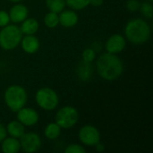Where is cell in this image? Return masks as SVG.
<instances>
[{
    "label": "cell",
    "instance_id": "obj_1",
    "mask_svg": "<svg viewBox=\"0 0 153 153\" xmlns=\"http://www.w3.org/2000/svg\"><path fill=\"white\" fill-rule=\"evenodd\" d=\"M98 74L106 81H114L119 78L124 71L122 60L116 54L104 53L97 60Z\"/></svg>",
    "mask_w": 153,
    "mask_h": 153
},
{
    "label": "cell",
    "instance_id": "obj_2",
    "mask_svg": "<svg viewBox=\"0 0 153 153\" xmlns=\"http://www.w3.org/2000/svg\"><path fill=\"white\" fill-rule=\"evenodd\" d=\"M126 39L133 44H143L151 37V27L146 21L141 18L129 21L125 27Z\"/></svg>",
    "mask_w": 153,
    "mask_h": 153
},
{
    "label": "cell",
    "instance_id": "obj_3",
    "mask_svg": "<svg viewBox=\"0 0 153 153\" xmlns=\"http://www.w3.org/2000/svg\"><path fill=\"white\" fill-rule=\"evenodd\" d=\"M4 100L11 111L17 112L19 109L25 107L28 101V94L22 86L13 84L7 87L5 90L4 94Z\"/></svg>",
    "mask_w": 153,
    "mask_h": 153
},
{
    "label": "cell",
    "instance_id": "obj_4",
    "mask_svg": "<svg viewBox=\"0 0 153 153\" xmlns=\"http://www.w3.org/2000/svg\"><path fill=\"white\" fill-rule=\"evenodd\" d=\"M20 27L14 24H7L0 30V47L4 50L16 48L22 38Z\"/></svg>",
    "mask_w": 153,
    "mask_h": 153
},
{
    "label": "cell",
    "instance_id": "obj_5",
    "mask_svg": "<svg viewBox=\"0 0 153 153\" xmlns=\"http://www.w3.org/2000/svg\"><path fill=\"white\" fill-rule=\"evenodd\" d=\"M35 100L38 106L46 111L56 109L59 104L57 93L49 87H43L38 90L35 95Z\"/></svg>",
    "mask_w": 153,
    "mask_h": 153
},
{
    "label": "cell",
    "instance_id": "obj_6",
    "mask_svg": "<svg viewBox=\"0 0 153 153\" xmlns=\"http://www.w3.org/2000/svg\"><path fill=\"white\" fill-rule=\"evenodd\" d=\"M79 119V113L77 109L72 106H65L61 108L56 114V123L63 129H69L74 127Z\"/></svg>",
    "mask_w": 153,
    "mask_h": 153
},
{
    "label": "cell",
    "instance_id": "obj_7",
    "mask_svg": "<svg viewBox=\"0 0 153 153\" xmlns=\"http://www.w3.org/2000/svg\"><path fill=\"white\" fill-rule=\"evenodd\" d=\"M78 138L83 145L95 146L100 142V133L95 126L86 125L79 130Z\"/></svg>",
    "mask_w": 153,
    "mask_h": 153
},
{
    "label": "cell",
    "instance_id": "obj_8",
    "mask_svg": "<svg viewBox=\"0 0 153 153\" xmlns=\"http://www.w3.org/2000/svg\"><path fill=\"white\" fill-rule=\"evenodd\" d=\"M21 150L26 153H33L38 152L41 147V139L39 135L33 132L24 133L20 138Z\"/></svg>",
    "mask_w": 153,
    "mask_h": 153
},
{
    "label": "cell",
    "instance_id": "obj_9",
    "mask_svg": "<svg viewBox=\"0 0 153 153\" xmlns=\"http://www.w3.org/2000/svg\"><path fill=\"white\" fill-rule=\"evenodd\" d=\"M16 113L17 120L21 122L24 126H33L39 122V116L34 108L23 107Z\"/></svg>",
    "mask_w": 153,
    "mask_h": 153
},
{
    "label": "cell",
    "instance_id": "obj_10",
    "mask_svg": "<svg viewBox=\"0 0 153 153\" xmlns=\"http://www.w3.org/2000/svg\"><path fill=\"white\" fill-rule=\"evenodd\" d=\"M126 46V39L121 34L111 35L105 43V48L108 53L116 54L122 52Z\"/></svg>",
    "mask_w": 153,
    "mask_h": 153
},
{
    "label": "cell",
    "instance_id": "obj_11",
    "mask_svg": "<svg viewBox=\"0 0 153 153\" xmlns=\"http://www.w3.org/2000/svg\"><path fill=\"white\" fill-rule=\"evenodd\" d=\"M10 21L14 23H19L23 22L29 14V10L26 5L22 4H16L11 7L9 11Z\"/></svg>",
    "mask_w": 153,
    "mask_h": 153
},
{
    "label": "cell",
    "instance_id": "obj_12",
    "mask_svg": "<svg viewBox=\"0 0 153 153\" xmlns=\"http://www.w3.org/2000/svg\"><path fill=\"white\" fill-rule=\"evenodd\" d=\"M21 47L22 50L27 53V54H35L39 48V39L34 35H25L24 37L22 36V40L20 42Z\"/></svg>",
    "mask_w": 153,
    "mask_h": 153
},
{
    "label": "cell",
    "instance_id": "obj_13",
    "mask_svg": "<svg viewBox=\"0 0 153 153\" xmlns=\"http://www.w3.org/2000/svg\"><path fill=\"white\" fill-rule=\"evenodd\" d=\"M59 24L62 25L65 28H72L74 27L78 21V14L76 13L75 11L74 10H63L62 12L59 13Z\"/></svg>",
    "mask_w": 153,
    "mask_h": 153
},
{
    "label": "cell",
    "instance_id": "obj_14",
    "mask_svg": "<svg viewBox=\"0 0 153 153\" xmlns=\"http://www.w3.org/2000/svg\"><path fill=\"white\" fill-rule=\"evenodd\" d=\"M1 149L4 153H17L21 150L20 141L14 137H5L2 142Z\"/></svg>",
    "mask_w": 153,
    "mask_h": 153
},
{
    "label": "cell",
    "instance_id": "obj_15",
    "mask_svg": "<svg viewBox=\"0 0 153 153\" xmlns=\"http://www.w3.org/2000/svg\"><path fill=\"white\" fill-rule=\"evenodd\" d=\"M22 25L20 27V30L22 34L25 35H32L35 34L39 28V22L34 18H26L23 22H21Z\"/></svg>",
    "mask_w": 153,
    "mask_h": 153
},
{
    "label": "cell",
    "instance_id": "obj_16",
    "mask_svg": "<svg viewBox=\"0 0 153 153\" xmlns=\"http://www.w3.org/2000/svg\"><path fill=\"white\" fill-rule=\"evenodd\" d=\"M5 128H6L7 134L11 137H14L17 139H19L25 133V126L18 120L11 121L10 123H8Z\"/></svg>",
    "mask_w": 153,
    "mask_h": 153
},
{
    "label": "cell",
    "instance_id": "obj_17",
    "mask_svg": "<svg viewBox=\"0 0 153 153\" xmlns=\"http://www.w3.org/2000/svg\"><path fill=\"white\" fill-rule=\"evenodd\" d=\"M77 75L82 82H87L92 75V65L91 63L82 61L77 67Z\"/></svg>",
    "mask_w": 153,
    "mask_h": 153
},
{
    "label": "cell",
    "instance_id": "obj_18",
    "mask_svg": "<svg viewBox=\"0 0 153 153\" xmlns=\"http://www.w3.org/2000/svg\"><path fill=\"white\" fill-rule=\"evenodd\" d=\"M61 127L55 122L47 125L44 130V135L48 140H56L61 134Z\"/></svg>",
    "mask_w": 153,
    "mask_h": 153
},
{
    "label": "cell",
    "instance_id": "obj_19",
    "mask_svg": "<svg viewBox=\"0 0 153 153\" xmlns=\"http://www.w3.org/2000/svg\"><path fill=\"white\" fill-rule=\"evenodd\" d=\"M46 6L50 12H54L56 13H59L62 12L65 6V0H45Z\"/></svg>",
    "mask_w": 153,
    "mask_h": 153
},
{
    "label": "cell",
    "instance_id": "obj_20",
    "mask_svg": "<svg viewBox=\"0 0 153 153\" xmlns=\"http://www.w3.org/2000/svg\"><path fill=\"white\" fill-rule=\"evenodd\" d=\"M44 23L49 29H54L59 25V16L58 13L54 12H48L44 17Z\"/></svg>",
    "mask_w": 153,
    "mask_h": 153
},
{
    "label": "cell",
    "instance_id": "obj_21",
    "mask_svg": "<svg viewBox=\"0 0 153 153\" xmlns=\"http://www.w3.org/2000/svg\"><path fill=\"white\" fill-rule=\"evenodd\" d=\"M65 4L70 9L80 11L90 5V0H65Z\"/></svg>",
    "mask_w": 153,
    "mask_h": 153
},
{
    "label": "cell",
    "instance_id": "obj_22",
    "mask_svg": "<svg viewBox=\"0 0 153 153\" xmlns=\"http://www.w3.org/2000/svg\"><path fill=\"white\" fill-rule=\"evenodd\" d=\"M139 11L142 13V14L144 17H146L148 19H152L153 15V6L152 2L145 1L143 3H142L140 5Z\"/></svg>",
    "mask_w": 153,
    "mask_h": 153
},
{
    "label": "cell",
    "instance_id": "obj_23",
    "mask_svg": "<svg viewBox=\"0 0 153 153\" xmlns=\"http://www.w3.org/2000/svg\"><path fill=\"white\" fill-rule=\"evenodd\" d=\"M82 61L88 62V63H92L96 58V51H95V49H93L91 48H85L83 50V52L82 53Z\"/></svg>",
    "mask_w": 153,
    "mask_h": 153
},
{
    "label": "cell",
    "instance_id": "obj_24",
    "mask_svg": "<svg viewBox=\"0 0 153 153\" xmlns=\"http://www.w3.org/2000/svg\"><path fill=\"white\" fill-rule=\"evenodd\" d=\"M65 153H85L86 150L83 146H82L81 144H77V143H72L69 144L65 149Z\"/></svg>",
    "mask_w": 153,
    "mask_h": 153
},
{
    "label": "cell",
    "instance_id": "obj_25",
    "mask_svg": "<svg viewBox=\"0 0 153 153\" xmlns=\"http://www.w3.org/2000/svg\"><path fill=\"white\" fill-rule=\"evenodd\" d=\"M140 5H141V3L138 0H128L126 2V4L127 10L130 11V12H137V11H139Z\"/></svg>",
    "mask_w": 153,
    "mask_h": 153
},
{
    "label": "cell",
    "instance_id": "obj_26",
    "mask_svg": "<svg viewBox=\"0 0 153 153\" xmlns=\"http://www.w3.org/2000/svg\"><path fill=\"white\" fill-rule=\"evenodd\" d=\"M9 22H10L9 13L5 11L1 10L0 11V27L3 28L6 26L7 24H9Z\"/></svg>",
    "mask_w": 153,
    "mask_h": 153
},
{
    "label": "cell",
    "instance_id": "obj_27",
    "mask_svg": "<svg viewBox=\"0 0 153 153\" xmlns=\"http://www.w3.org/2000/svg\"><path fill=\"white\" fill-rule=\"evenodd\" d=\"M6 135H7L6 128L0 123V143L6 137Z\"/></svg>",
    "mask_w": 153,
    "mask_h": 153
},
{
    "label": "cell",
    "instance_id": "obj_28",
    "mask_svg": "<svg viewBox=\"0 0 153 153\" xmlns=\"http://www.w3.org/2000/svg\"><path fill=\"white\" fill-rule=\"evenodd\" d=\"M104 3V0H90V4L95 7L102 5Z\"/></svg>",
    "mask_w": 153,
    "mask_h": 153
},
{
    "label": "cell",
    "instance_id": "obj_29",
    "mask_svg": "<svg viewBox=\"0 0 153 153\" xmlns=\"http://www.w3.org/2000/svg\"><path fill=\"white\" fill-rule=\"evenodd\" d=\"M95 149H96L97 152H103V151L105 150V146H104V144H102L100 142H99V143L95 145Z\"/></svg>",
    "mask_w": 153,
    "mask_h": 153
},
{
    "label": "cell",
    "instance_id": "obj_30",
    "mask_svg": "<svg viewBox=\"0 0 153 153\" xmlns=\"http://www.w3.org/2000/svg\"><path fill=\"white\" fill-rule=\"evenodd\" d=\"M10 2H13V3H19V2H21V1H22V0H9Z\"/></svg>",
    "mask_w": 153,
    "mask_h": 153
},
{
    "label": "cell",
    "instance_id": "obj_31",
    "mask_svg": "<svg viewBox=\"0 0 153 153\" xmlns=\"http://www.w3.org/2000/svg\"><path fill=\"white\" fill-rule=\"evenodd\" d=\"M146 1H148V2H152L153 0H146Z\"/></svg>",
    "mask_w": 153,
    "mask_h": 153
}]
</instances>
